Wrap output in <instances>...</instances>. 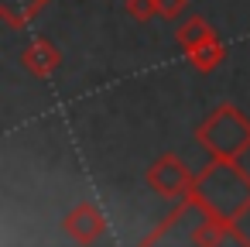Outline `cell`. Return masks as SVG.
<instances>
[{
    "label": "cell",
    "instance_id": "1",
    "mask_svg": "<svg viewBox=\"0 0 250 247\" xmlns=\"http://www.w3.org/2000/svg\"><path fill=\"white\" fill-rule=\"evenodd\" d=\"M188 199H195L209 216L223 223H240V216L250 209V175L240 168V161L212 158V165L195 175Z\"/></svg>",
    "mask_w": 250,
    "mask_h": 247
},
{
    "label": "cell",
    "instance_id": "2",
    "mask_svg": "<svg viewBox=\"0 0 250 247\" xmlns=\"http://www.w3.org/2000/svg\"><path fill=\"white\" fill-rule=\"evenodd\" d=\"M195 141H199L212 158L240 161V158L250 151V120H247V113H240V107L219 103V107L195 127Z\"/></svg>",
    "mask_w": 250,
    "mask_h": 247
},
{
    "label": "cell",
    "instance_id": "3",
    "mask_svg": "<svg viewBox=\"0 0 250 247\" xmlns=\"http://www.w3.org/2000/svg\"><path fill=\"white\" fill-rule=\"evenodd\" d=\"M192 182L195 175L188 172V165L178 158V155H161L151 168H147V185L154 196H165V199H178V196H188L192 192Z\"/></svg>",
    "mask_w": 250,
    "mask_h": 247
},
{
    "label": "cell",
    "instance_id": "4",
    "mask_svg": "<svg viewBox=\"0 0 250 247\" xmlns=\"http://www.w3.org/2000/svg\"><path fill=\"white\" fill-rule=\"evenodd\" d=\"M62 226H65V233H69L76 244H83V247L96 244V240L106 233V220H103V213H100L93 202H79V206L62 220Z\"/></svg>",
    "mask_w": 250,
    "mask_h": 247
},
{
    "label": "cell",
    "instance_id": "5",
    "mask_svg": "<svg viewBox=\"0 0 250 247\" xmlns=\"http://www.w3.org/2000/svg\"><path fill=\"white\" fill-rule=\"evenodd\" d=\"M21 66L31 72V76H52L59 66H62V52L52 45V42H45V38H38V42H31L24 52H21Z\"/></svg>",
    "mask_w": 250,
    "mask_h": 247
},
{
    "label": "cell",
    "instance_id": "6",
    "mask_svg": "<svg viewBox=\"0 0 250 247\" xmlns=\"http://www.w3.org/2000/svg\"><path fill=\"white\" fill-rule=\"evenodd\" d=\"M212 38H216V35H212V28H209L202 18H188V21H182V28H178V45H182L185 55L195 52L199 45L212 42Z\"/></svg>",
    "mask_w": 250,
    "mask_h": 247
},
{
    "label": "cell",
    "instance_id": "7",
    "mask_svg": "<svg viewBox=\"0 0 250 247\" xmlns=\"http://www.w3.org/2000/svg\"><path fill=\"white\" fill-rule=\"evenodd\" d=\"M223 55H226V48H223V42L219 38H212V42H206V45H199L195 52H188V62L199 69V72H212L219 62H223Z\"/></svg>",
    "mask_w": 250,
    "mask_h": 247
},
{
    "label": "cell",
    "instance_id": "8",
    "mask_svg": "<svg viewBox=\"0 0 250 247\" xmlns=\"http://www.w3.org/2000/svg\"><path fill=\"white\" fill-rule=\"evenodd\" d=\"M127 14L134 21H151L158 18V0H127Z\"/></svg>",
    "mask_w": 250,
    "mask_h": 247
},
{
    "label": "cell",
    "instance_id": "9",
    "mask_svg": "<svg viewBox=\"0 0 250 247\" xmlns=\"http://www.w3.org/2000/svg\"><path fill=\"white\" fill-rule=\"evenodd\" d=\"M188 7V0H158V18H165V21H175L182 11Z\"/></svg>",
    "mask_w": 250,
    "mask_h": 247
}]
</instances>
